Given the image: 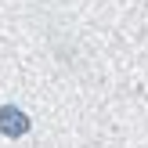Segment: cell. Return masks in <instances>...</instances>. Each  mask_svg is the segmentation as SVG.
Masks as SVG:
<instances>
[{"mask_svg": "<svg viewBox=\"0 0 148 148\" xmlns=\"http://www.w3.org/2000/svg\"><path fill=\"white\" fill-rule=\"evenodd\" d=\"M29 127H33V119H29L18 105H0V134H4V137L18 141V137L29 134Z\"/></svg>", "mask_w": 148, "mask_h": 148, "instance_id": "cell-1", "label": "cell"}]
</instances>
